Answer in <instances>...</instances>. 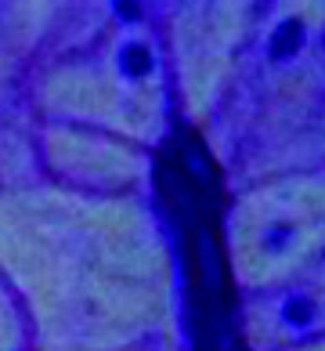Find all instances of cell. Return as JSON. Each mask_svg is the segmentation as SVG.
Masks as SVG:
<instances>
[]
</instances>
